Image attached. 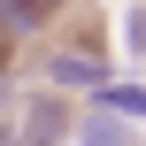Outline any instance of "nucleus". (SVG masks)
Here are the masks:
<instances>
[{
	"instance_id": "4",
	"label": "nucleus",
	"mask_w": 146,
	"mask_h": 146,
	"mask_svg": "<svg viewBox=\"0 0 146 146\" xmlns=\"http://www.w3.org/2000/svg\"><path fill=\"white\" fill-rule=\"evenodd\" d=\"M69 0H0V15H8V31H31V23H46V15H62Z\"/></svg>"
},
{
	"instance_id": "3",
	"label": "nucleus",
	"mask_w": 146,
	"mask_h": 146,
	"mask_svg": "<svg viewBox=\"0 0 146 146\" xmlns=\"http://www.w3.org/2000/svg\"><path fill=\"white\" fill-rule=\"evenodd\" d=\"M77 146H139V131L123 123V115H108V108H85V131Z\"/></svg>"
},
{
	"instance_id": "1",
	"label": "nucleus",
	"mask_w": 146,
	"mask_h": 146,
	"mask_svg": "<svg viewBox=\"0 0 146 146\" xmlns=\"http://www.w3.org/2000/svg\"><path fill=\"white\" fill-rule=\"evenodd\" d=\"M23 115H31V123H23V139H31V146H62V139H69V108H62L54 92H38Z\"/></svg>"
},
{
	"instance_id": "5",
	"label": "nucleus",
	"mask_w": 146,
	"mask_h": 146,
	"mask_svg": "<svg viewBox=\"0 0 146 146\" xmlns=\"http://www.w3.org/2000/svg\"><path fill=\"white\" fill-rule=\"evenodd\" d=\"M92 108H108V115H146V92H139V85H100Z\"/></svg>"
},
{
	"instance_id": "8",
	"label": "nucleus",
	"mask_w": 146,
	"mask_h": 146,
	"mask_svg": "<svg viewBox=\"0 0 146 146\" xmlns=\"http://www.w3.org/2000/svg\"><path fill=\"white\" fill-rule=\"evenodd\" d=\"M0 92H8V85H0Z\"/></svg>"
},
{
	"instance_id": "2",
	"label": "nucleus",
	"mask_w": 146,
	"mask_h": 146,
	"mask_svg": "<svg viewBox=\"0 0 146 146\" xmlns=\"http://www.w3.org/2000/svg\"><path fill=\"white\" fill-rule=\"evenodd\" d=\"M46 77H54V85H85V92H100V85H108V62H100V54H54Z\"/></svg>"
},
{
	"instance_id": "7",
	"label": "nucleus",
	"mask_w": 146,
	"mask_h": 146,
	"mask_svg": "<svg viewBox=\"0 0 146 146\" xmlns=\"http://www.w3.org/2000/svg\"><path fill=\"white\" fill-rule=\"evenodd\" d=\"M0 146H31V139H23V123H0Z\"/></svg>"
},
{
	"instance_id": "6",
	"label": "nucleus",
	"mask_w": 146,
	"mask_h": 146,
	"mask_svg": "<svg viewBox=\"0 0 146 146\" xmlns=\"http://www.w3.org/2000/svg\"><path fill=\"white\" fill-rule=\"evenodd\" d=\"M123 38H131V46L146 54V8H131V23H123Z\"/></svg>"
}]
</instances>
